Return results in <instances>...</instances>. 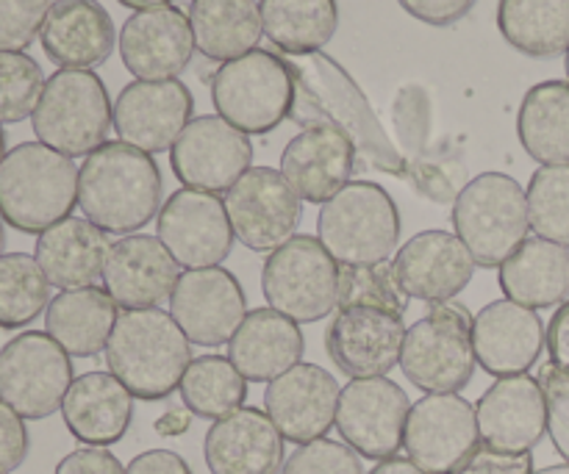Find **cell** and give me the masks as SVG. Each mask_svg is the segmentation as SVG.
Returning a JSON list of instances; mask_svg holds the SVG:
<instances>
[{
    "instance_id": "1",
    "label": "cell",
    "mask_w": 569,
    "mask_h": 474,
    "mask_svg": "<svg viewBox=\"0 0 569 474\" xmlns=\"http://www.w3.org/2000/svg\"><path fill=\"white\" fill-rule=\"evenodd\" d=\"M161 170L128 142H106L78 170V205L100 231L128 236L161 211Z\"/></svg>"
},
{
    "instance_id": "2",
    "label": "cell",
    "mask_w": 569,
    "mask_h": 474,
    "mask_svg": "<svg viewBox=\"0 0 569 474\" xmlns=\"http://www.w3.org/2000/svg\"><path fill=\"white\" fill-rule=\"evenodd\" d=\"M109 372L144 403L167 400L192 364V342L170 311H122L106 344Z\"/></svg>"
},
{
    "instance_id": "3",
    "label": "cell",
    "mask_w": 569,
    "mask_h": 474,
    "mask_svg": "<svg viewBox=\"0 0 569 474\" xmlns=\"http://www.w3.org/2000/svg\"><path fill=\"white\" fill-rule=\"evenodd\" d=\"M78 205V167L42 142H22L0 164V216L20 233H44Z\"/></svg>"
},
{
    "instance_id": "4",
    "label": "cell",
    "mask_w": 569,
    "mask_h": 474,
    "mask_svg": "<svg viewBox=\"0 0 569 474\" xmlns=\"http://www.w3.org/2000/svg\"><path fill=\"white\" fill-rule=\"evenodd\" d=\"M298 81L292 64L270 50H250L226 61L211 81V103L242 133H272L295 109Z\"/></svg>"
},
{
    "instance_id": "5",
    "label": "cell",
    "mask_w": 569,
    "mask_h": 474,
    "mask_svg": "<svg viewBox=\"0 0 569 474\" xmlns=\"http://www.w3.org/2000/svg\"><path fill=\"white\" fill-rule=\"evenodd\" d=\"M453 228L478 266L500 270L531 231L526 189L506 172L472 178L453 203Z\"/></svg>"
},
{
    "instance_id": "6",
    "label": "cell",
    "mask_w": 569,
    "mask_h": 474,
    "mask_svg": "<svg viewBox=\"0 0 569 474\" xmlns=\"http://www.w3.org/2000/svg\"><path fill=\"white\" fill-rule=\"evenodd\" d=\"M317 239L337 264H387L400 242V211L381 183L353 181L322 205Z\"/></svg>"
},
{
    "instance_id": "7",
    "label": "cell",
    "mask_w": 569,
    "mask_h": 474,
    "mask_svg": "<svg viewBox=\"0 0 569 474\" xmlns=\"http://www.w3.org/2000/svg\"><path fill=\"white\" fill-rule=\"evenodd\" d=\"M31 122L39 142L76 159L106 144L114 125V105L92 70H56L44 81Z\"/></svg>"
},
{
    "instance_id": "8",
    "label": "cell",
    "mask_w": 569,
    "mask_h": 474,
    "mask_svg": "<svg viewBox=\"0 0 569 474\" xmlns=\"http://www.w3.org/2000/svg\"><path fill=\"white\" fill-rule=\"evenodd\" d=\"M472 316L459 303H433L406 331L400 370L411 386L428 394H459L476 372Z\"/></svg>"
},
{
    "instance_id": "9",
    "label": "cell",
    "mask_w": 569,
    "mask_h": 474,
    "mask_svg": "<svg viewBox=\"0 0 569 474\" xmlns=\"http://www.w3.org/2000/svg\"><path fill=\"white\" fill-rule=\"evenodd\" d=\"M261 289L272 311L311 325L337 311L339 264L320 239L295 233L264 261Z\"/></svg>"
},
{
    "instance_id": "10",
    "label": "cell",
    "mask_w": 569,
    "mask_h": 474,
    "mask_svg": "<svg viewBox=\"0 0 569 474\" xmlns=\"http://www.w3.org/2000/svg\"><path fill=\"white\" fill-rule=\"evenodd\" d=\"M72 381L70 355L48 333H20L0 350V400L22 420L53 416Z\"/></svg>"
},
{
    "instance_id": "11",
    "label": "cell",
    "mask_w": 569,
    "mask_h": 474,
    "mask_svg": "<svg viewBox=\"0 0 569 474\" xmlns=\"http://www.w3.org/2000/svg\"><path fill=\"white\" fill-rule=\"evenodd\" d=\"M233 236L253 253H272L295 236L303 200L281 170L250 167L226 194Z\"/></svg>"
},
{
    "instance_id": "12",
    "label": "cell",
    "mask_w": 569,
    "mask_h": 474,
    "mask_svg": "<svg viewBox=\"0 0 569 474\" xmlns=\"http://www.w3.org/2000/svg\"><path fill=\"white\" fill-rule=\"evenodd\" d=\"M409 411V394L395 381L356 377L339 394L337 431L361 458L387 461L403 447Z\"/></svg>"
},
{
    "instance_id": "13",
    "label": "cell",
    "mask_w": 569,
    "mask_h": 474,
    "mask_svg": "<svg viewBox=\"0 0 569 474\" xmlns=\"http://www.w3.org/2000/svg\"><path fill=\"white\" fill-rule=\"evenodd\" d=\"M156 236L170 250L178 266L187 270L220 266L231 255L237 239L226 200L187 186L164 200L156 220Z\"/></svg>"
},
{
    "instance_id": "14",
    "label": "cell",
    "mask_w": 569,
    "mask_h": 474,
    "mask_svg": "<svg viewBox=\"0 0 569 474\" xmlns=\"http://www.w3.org/2000/svg\"><path fill=\"white\" fill-rule=\"evenodd\" d=\"M253 164L248 133L220 114L194 117L170 150V167L187 189L228 192Z\"/></svg>"
},
{
    "instance_id": "15",
    "label": "cell",
    "mask_w": 569,
    "mask_h": 474,
    "mask_svg": "<svg viewBox=\"0 0 569 474\" xmlns=\"http://www.w3.org/2000/svg\"><path fill=\"white\" fill-rule=\"evenodd\" d=\"M170 314L198 347H220L233 339L248 316V297L226 266L187 270L178 275L170 297Z\"/></svg>"
},
{
    "instance_id": "16",
    "label": "cell",
    "mask_w": 569,
    "mask_h": 474,
    "mask_svg": "<svg viewBox=\"0 0 569 474\" xmlns=\"http://www.w3.org/2000/svg\"><path fill=\"white\" fill-rule=\"evenodd\" d=\"M403 447L422 472H456L481 447L476 409L459 394H428L417 400L406 422Z\"/></svg>"
},
{
    "instance_id": "17",
    "label": "cell",
    "mask_w": 569,
    "mask_h": 474,
    "mask_svg": "<svg viewBox=\"0 0 569 474\" xmlns=\"http://www.w3.org/2000/svg\"><path fill=\"white\" fill-rule=\"evenodd\" d=\"M406 331L403 314L381 305H348L326 331V350L339 372L356 377H387L400 364Z\"/></svg>"
},
{
    "instance_id": "18",
    "label": "cell",
    "mask_w": 569,
    "mask_h": 474,
    "mask_svg": "<svg viewBox=\"0 0 569 474\" xmlns=\"http://www.w3.org/2000/svg\"><path fill=\"white\" fill-rule=\"evenodd\" d=\"M194 98L178 78L133 81L122 87L114 103V131L120 142L156 155L172 150L183 128L192 122Z\"/></svg>"
},
{
    "instance_id": "19",
    "label": "cell",
    "mask_w": 569,
    "mask_h": 474,
    "mask_svg": "<svg viewBox=\"0 0 569 474\" xmlns=\"http://www.w3.org/2000/svg\"><path fill=\"white\" fill-rule=\"evenodd\" d=\"M337 377L317 364H298L267 386L264 411L289 444H311L337 425Z\"/></svg>"
},
{
    "instance_id": "20",
    "label": "cell",
    "mask_w": 569,
    "mask_h": 474,
    "mask_svg": "<svg viewBox=\"0 0 569 474\" xmlns=\"http://www.w3.org/2000/svg\"><path fill=\"white\" fill-rule=\"evenodd\" d=\"M192 53V26L178 6L133 11L122 22V64L139 81H172L187 70Z\"/></svg>"
},
{
    "instance_id": "21",
    "label": "cell",
    "mask_w": 569,
    "mask_h": 474,
    "mask_svg": "<svg viewBox=\"0 0 569 474\" xmlns=\"http://www.w3.org/2000/svg\"><path fill=\"white\" fill-rule=\"evenodd\" d=\"M476 259L456 233L422 231L398 250L392 272L403 292L422 303H450L470 286Z\"/></svg>"
},
{
    "instance_id": "22",
    "label": "cell",
    "mask_w": 569,
    "mask_h": 474,
    "mask_svg": "<svg viewBox=\"0 0 569 474\" xmlns=\"http://www.w3.org/2000/svg\"><path fill=\"white\" fill-rule=\"evenodd\" d=\"M481 442L503 453H531L548 433V400L539 377H498L476 405Z\"/></svg>"
},
{
    "instance_id": "23",
    "label": "cell",
    "mask_w": 569,
    "mask_h": 474,
    "mask_svg": "<svg viewBox=\"0 0 569 474\" xmlns=\"http://www.w3.org/2000/svg\"><path fill=\"white\" fill-rule=\"evenodd\" d=\"M356 164V142L333 122L303 128L281 153V172L300 200L326 205L348 186Z\"/></svg>"
},
{
    "instance_id": "24",
    "label": "cell",
    "mask_w": 569,
    "mask_h": 474,
    "mask_svg": "<svg viewBox=\"0 0 569 474\" xmlns=\"http://www.w3.org/2000/svg\"><path fill=\"white\" fill-rule=\"evenodd\" d=\"M472 347L487 375H528L545 350V325L528 305L495 300L472 320Z\"/></svg>"
},
{
    "instance_id": "25",
    "label": "cell",
    "mask_w": 569,
    "mask_h": 474,
    "mask_svg": "<svg viewBox=\"0 0 569 474\" xmlns=\"http://www.w3.org/2000/svg\"><path fill=\"white\" fill-rule=\"evenodd\" d=\"M106 292L120 309H159L178 283V261L159 236L131 233L111 244L103 270Z\"/></svg>"
},
{
    "instance_id": "26",
    "label": "cell",
    "mask_w": 569,
    "mask_h": 474,
    "mask_svg": "<svg viewBox=\"0 0 569 474\" xmlns=\"http://www.w3.org/2000/svg\"><path fill=\"white\" fill-rule=\"evenodd\" d=\"M203 455L211 474H281L283 436L261 409H239L209 427Z\"/></svg>"
},
{
    "instance_id": "27",
    "label": "cell",
    "mask_w": 569,
    "mask_h": 474,
    "mask_svg": "<svg viewBox=\"0 0 569 474\" xmlns=\"http://www.w3.org/2000/svg\"><path fill=\"white\" fill-rule=\"evenodd\" d=\"M114 20L98 0H56L44 20L42 50L61 70H92L114 50Z\"/></svg>"
},
{
    "instance_id": "28",
    "label": "cell",
    "mask_w": 569,
    "mask_h": 474,
    "mask_svg": "<svg viewBox=\"0 0 569 474\" xmlns=\"http://www.w3.org/2000/svg\"><path fill=\"white\" fill-rule=\"evenodd\" d=\"M133 394L111 372H87L72 381L61 416L67 431L87 447H111L133 422Z\"/></svg>"
},
{
    "instance_id": "29",
    "label": "cell",
    "mask_w": 569,
    "mask_h": 474,
    "mask_svg": "<svg viewBox=\"0 0 569 474\" xmlns=\"http://www.w3.org/2000/svg\"><path fill=\"white\" fill-rule=\"evenodd\" d=\"M306 339L298 322L272 309L248 311L228 342V359L250 383H272L300 364Z\"/></svg>"
},
{
    "instance_id": "30",
    "label": "cell",
    "mask_w": 569,
    "mask_h": 474,
    "mask_svg": "<svg viewBox=\"0 0 569 474\" xmlns=\"http://www.w3.org/2000/svg\"><path fill=\"white\" fill-rule=\"evenodd\" d=\"M109 253V233L76 216H67L64 222L39 233L37 248H33L37 264L61 292L94 286V281L103 278Z\"/></svg>"
},
{
    "instance_id": "31",
    "label": "cell",
    "mask_w": 569,
    "mask_h": 474,
    "mask_svg": "<svg viewBox=\"0 0 569 474\" xmlns=\"http://www.w3.org/2000/svg\"><path fill=\"white\" fill-rule=\"evenodd\" d=\"M120 305L106 289H67L50 300L44 311V333L76 359H94L106 353L111 331L120 320Z\"/></svg>"
},
{
    "instance_id": "32",
    "label": "cell",
    "mask_w": 569,
    "mask_h": 474,
    "mask_svg": "<svg viewBox=\"0 0 569 474\" xmlns=\"http://www.w3.org/2000/svg\"><path fill=\"white\" fill-rule=\"evenodd\" d=\"M500 289L528 309H553L569 297V248L548 239H526L500 266Z\"/></svg>"
},
{
    "instance_id": "33",
    "label": "cell",
    "mask_w": 569,
    "mask_h": 474,
    "mask_svg": "<svg viewBox=\"0 0 569 474\" xmlns=\"http://www.w3.org/2000/svg\"><path fill=\"white\" fill-rule=\"evenodd\" d=\"M187 17L194 48L211 61H233L250 53L264 33L256 0H192Z\"/></svg>"
},
{
    "instance_id": "34",
    "label": "cell",
    "mask_w": 569,
    "mask_h": 474,
    "mask_svg": "<svg viewBox=\"0 0 569 474\" xmlns=\"http://www.w3.org/2000/svg\"><path fill=\"white\" fill-rule=\"evenodd\" d=\"M517 137L542 167L569 164V81H542L522 98Z\"/></svg>"
},
{
    "instance_id": "35",
    "label": "cell",
    "mask_w": 569,
    "mask_h": 474,
    "mask_svg": "<svg viewBox=\"0 0 569 474\" xmlns=\"http://www.w3.org/2000/svg\"><path fill=\"white\" fill-rule=\"evenodd\" d=\"M292 64V61H289ZM295 81L303 83V87H315L311 92L320 94V105L328 109L333 125L342 128L345 133H356L367 148L376 153V148H387V139H383L381 128H378L376 117L370 114V105H367L365 94L356 89V83H350V78L345 75L342 67L337 61L326 59V56H311L309 70H303L300 64H292Z\"/></svg>"
},
{
    "instance_id": "36",
    "label": "cell",
    "mask_w": 569,
    "mask_h": 474,
    "mask_svg": "<svg viewBox=\"0 0 569 474\" xmlns=\"http://www.w3.org/2000/svg\"><path fill=\"white\" fill-rule=\"evenodd\" d=\"M264 37L289 56H315L339 26L337 0H259Z\"/></svg>"
},
{
    "instance_id": "37",
    "label": "cell",
    "mask_w": 569,
    "mask_h": 474,
    "mask_svg": "<svg viewBox=\"0 0 569 474\" xmlns=\"http://www.w3.org/2000/svg\"><path fill=\"white\" fill-rule=\"evenodd\" d=\"M498 28L531 59H556L569 48V0H500Z\"/></svg>"
},
{
    "instance_id": "38",
    "label": "cell",
    "mask_w": 569,
    "mask_h": 474,
    "mask_svg": "<svg viewBox=\"0 0 569 474\" xmlns=\"http://www.w3.org/2000/svg\"><path fill=\"white\" fill-rule=\"evenodd\" d=\"M178 392H181V400L189 414L217 422L222 416L233 414V411L244 409L248 381L231 364V359L200 355V359H192L189 370L183 372Z\"/></svg>"
},
{
    "instance_id": "39",
    "label": "cell",
    "mask_w": 569,
    "mask_h": 474,
    "mask_svg": "<svg viewBox=\"0 0 569 474\" xmlns=\"http://www.w3.org/2000/svg\"><path fill=\"white\" fill-rule=\"evenodd\" d=\"M50 305V281L28 253L0 255V327L20 331Z\"/></svg>"
},
{
    "instance_id": "40",
    "label": "cell",
    "mask_w": 569,
    "mask_h": 474,
    "mask_svg": "<svg viewBox=\"0 0 569 474\" xmlns=\"http://www.w3.org/2000/svg\"><path fill=\"white\" fill-rule=\"evenodd\" d=\"M531 231L539 239L569 248V164L539 167L528 183Z\"/></svg>"
},
{
    "instance_id": "41",
    "label": "cell",
    "mask_w": 569,
    "mask_h": 474,
    "mask_svg": "<svg viewBox=\"0 0 569 474\" xmlns=\"http://www.w3.org/2000/svg\"><path fill=\"white\" fill-rule=\"evenodd\" d=\"M44 75L37 59L22 50H0V122L14 125L37 111Z\"/></svg>"
},
{
    "instance_id": "42",
    "label": "cell",
    "mask_w": 569,
    "mask_h": 474,
    "mask_svg": "<svg viewBox=\"0 0 569 474\" xmlns=\"http://www.w3.org/2000/svg\"><path fill=\"white\" fill-rule=\"evenodd\" d=\"M409 294L395 278L392 264L372 266H345L339 264V297L337 309L348 305H381L398 314L409 311Z\"/></svg>"
},
{
    "instance_id": "43",
    "label": "cell",
    "mask_w": 569,
    "mask_h": 474,
    "mask_svg": "<svg viewBox=\"0 0 569 474\" xmlns=\"http://www.w3.org/2000/svg\"><path fill=\"white\" fill-rule=\"evenodd\" d=\"M281 474H365L361 458L348 444L317 438L311 444H300L283 464Z\"/></svg>"
},
{
    "instance_id": "44",
    "label": "cell",
    "mask_w": 569,
    "mask_h": 474,
    "mask_svg": "<svg viewBox=\"0 0 569 474\" xmlns=\"http://www.w3.org/2000/svg\"><path fill=\"white\" fill-rule=\"evenodd\" d=\"M56 0H0V50H26L42 33Z\"/></svg>"
},
{
    "instance_id": "45",
    "label": "cell",
    "mask_w": 569,
    "mask_h": 474,
    "mask_svg": "<svg viewBox=\"0 0 569 474\" xmlns=\"http://www.w3.org/2000/svg\"><path fill=\"white\" fill-rule=\"evenodd\" d=\"M539 383H542L545 400H548L550 438L561 458L569 464V372H559L553 364H548L539 375Z\"/></svg>"
},
{
    "instance_id": "46",
    "label": "cell",
    "mask_w": 569,
    "mask_h": 474,
    "mask_svg": "<svg viewBox=\"0 0 569 474\" xmlns=\"http://www.w3.org/2000/svg\"><path fill=\"white\" fill-rule=\"evenodd\" d=\"M450 474H537L531 453H503L481 444L465 464Z\"/></svg>"
},
{
    "instance_id": "47",
    "label": "cell",
    "mask_w": 569,
    "mask_h": 474,
    "mask_svg": "<svg viewBox=\"0 0 569 474\" xmlns=\"http://www.w3.org/2000/svg\"><path fill=\"white\" fill-rule=\"evenodd\" d=\"M28 447H31V438H28L26 422L11 405L0 400V474L20 470Z\"/></svg>"
},
{
    "instance_id": "48",
    "label": "cell",
    "mask_w": 569,
    "mask_h": 474,
    "mask_svg": "<svg viewBox=\"0 0 569 474\" xmlns=\"http://www.w3.org/2000/svg\"><path fill=\"white\" fill-rule=\"evenodd\" d=\"M415 20L426 22V26L445 28L453 22L465 20L476 0H398Z\"/></svg>"
},
{
    "instance_id": "49",
    "label": "cell",
    "mask_w": 569,
    "mask_h": 474,
    "mask_svg": "<svg viewBox=\"0 0 569 474\" xmlns=\"http://www.w3.org/2000/svg\"><path fill=\"white\" fill-rule=\"evenodd\" d=\"M53 474H126V466L106 447H81L64 455Z\"/></svg>"
},
{
    "instance_id": "50",
    "label": "cell",
    "mask_w": 569,
    "mask_h": 474,
    "mask_svg": "<svg viewBox=\"0 0 569 474\" xmlns=\"http://www.w3.org/2000/svg\"><path fill=\"white\" fill-rule=\"evenodd\" d=\"M545 347H548L550 364L559 372H569V300L561 303L545 331Z\"/></svg>"
},
{
    "instance_id": "51",
    "label": "cell",
    "mask_w": 569,
    "mask_h": 474,
    "mask_svg": "<svg viewBox=\"0 0 569 474\" xmlns=\"http://www.w3.org/2000/svg\"><path fill=\"white\" fill-rule=\"evenodd\" d=\"M126 474H192L187 461L170 450H148L126 466Z\"/></svg>"
},
{
    "instance_id": "52",
    "label": "cell",
    "mask_w": 569,
    "mask_h": 474,
    "mask_svg": "<svg viewBox=\"0 0 569 474\" xmlns=\"http://www.w3.org/2000/svg\"><path fill=\"white\" fill-rule=\"evenodd\" d=\"M189 431V414L187 411H167L159 422H156V433L159 436H181Z\"/></svg>"
},
{
    "instance_id": "53",
    "label": "cell",
    "mask_w": 569,
    "mask_h": 474,
    "mask_svg": "<svg viewBox=\"0 0 569 474\" xmlns=\"http://www.w3.org/2000/svg\"><path fill=\"white\" fill-rule=\"evenodd\" d=\"M370 474H428V472H422L411 458H400V455H395V458L381 461V464H378Z\"/></svg>"
},
{
    "instance_id": "54",
    "label": "cell",
    "mask_w": 569,
    "mask_h": 474,
    "mask_svg": "<svg viewBox=\"0 0 569 474\" xmlns=\"http://www.w3.org/2000/svg\"><path fill=\"white\" fill-rule=\"evenodd\" d=\"M117 3L126 6V9L144 11V9H159V6H170L172 0H117Z\"/></svg>"
},
{
    "instance_id": "55",
    "label": "cell",
    "mask_w": 569,
    "mask_h": 474,
    "mask_svg": "<svg viewBox=\"0 0 569 474\" xmlns=\"http://www.w3.org/2000/svg\"><path fill=\"white\" fill-rule=\"evenodd\" d=\"M3 159H6V133L3 128H0V164H3Z\"/></svg>"
},
{
    "instance_id": "56",
    "label": "cell",
    "mask_w": 569,
    "mask_h": 474,
    "mask_svg": "<svg viewBox=\"0 0 569 474\" xmlns=\"http://www.w3.org/2000/svg\"><path fill=\"white\" fill-rule=\"evenodd\" d=\"M6 248V231H3V216H0V255H3Z\"/></svg>"
},
{
    "instance_id": "57",
    "label": "cell",
    "mask_w": 569,
    "mask_h": 474,
    "mask_svg": "<svg viewBox=\"0 0 569 474\" xmlns=\"http://www.w3.org/2000/svg\"><path fill=\"white\" fill-rule=\"evenodd\" d=\"M565 67H567V81H569V48H567V61H565Z\"/></svg>"
}]
</instances>
